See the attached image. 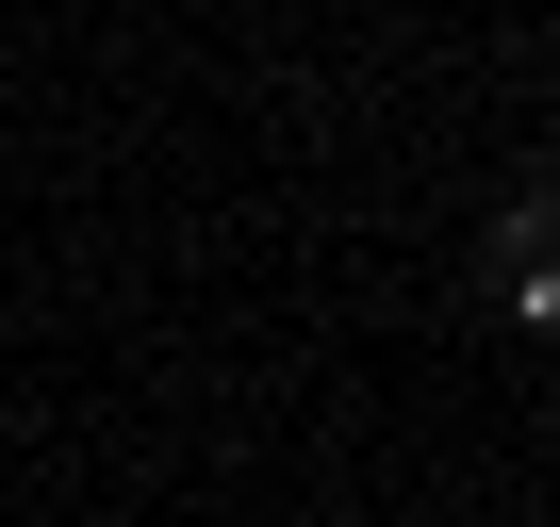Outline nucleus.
Instances as JSON below:
<instances>
[{
	"label": "nucleus",
	"instance_id": "f257e3e1",
	"mask_svg": "<svg viewBox=\"0 0 560 527\" xmlns=\"http://www.w3.org/2000/svg\"><path fill=\"white\" fill-rule=\"evenodd\" d=\"M494 297H511L527 330H560V198H511V231H494Z\"/></svg>",
	"mask_w": 560,
	"mask_h": 527
}]
</instances>
